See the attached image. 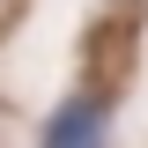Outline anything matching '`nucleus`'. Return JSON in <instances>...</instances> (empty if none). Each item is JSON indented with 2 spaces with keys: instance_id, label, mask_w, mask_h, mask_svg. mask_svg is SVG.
<instances>
[{
  "instance_id": "1",
  "label": "nucleus",
  "mask_w": 148,
  "mask_h": 148,
  "mask_svg": "<svg viewBox=\"0 0 148 148\" xmlns=\"http://www.w3.org/2000/svg\"><path fill=\"white\" fill-rule=\"evenodd\" d=\"M96 133H104V111H96V104H67L52 126H45V141L67 148V141H96Z\"/></svg>"
}]
</instances>
